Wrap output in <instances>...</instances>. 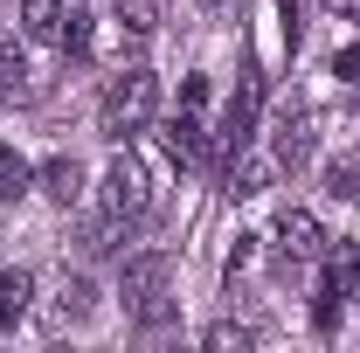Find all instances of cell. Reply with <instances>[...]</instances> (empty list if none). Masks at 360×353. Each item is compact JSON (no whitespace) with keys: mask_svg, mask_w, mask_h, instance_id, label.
Returning <instances> with one entry per match:
<instances>
[{"mask_svg":"<svg viewBox=\"0 0 360 353\" xmlns=\"http://www.w3.org/2000/svg\"><path fill=\"white\" fill-rule=\"evenodd\" d=\"M153 111H160V77H153L146 63H125V70L104 84V97H97V132L125 146V139H139L153 125Z\"/></svg>","mask_w":360,"mask_h":353,"instance_id":"obj_1","label":"cell"},{"mask_svg":"<svg viewBox=\"0 0 360 353\" xmlns=\"http://www.w3.org/2000/svg\"><path fill=\"white\" fill-rule=\"evenodd\" d=\"M257 111H264V77H257V63H243L236 97H229V111H222V132L208 139V160H215L222 174L250 153V139H257Z\"/></svg>","mask_w":360,"mask_h":353,"instance_id":"obj_2","label":"cell"},{"mask_svg":"<svg viewBox=\"0 0 360 353\" xmlns=\"http://www.w3.org/2000/svg\"><path fill=\"white\" fill-rule=\"evenodd\" d=\"M146 215H153V187H146V167L118 153V160L104 167V222L125 236V229H139Z\"/></svg>","mask_w":360,"mask_h":353,"instance_id":"obj_3","label":"cell"},{"mask_svg":"<svg viewBox=\"0 0 360 353\" xmlns=\"http://www.w3.org/2000/svg\"><path fill=\"white\" fill-rule=\"evenodd\" d=\"M201 97H208V84H201V77H187V84H180L174 118H167V153H174L180 167H208V125H201Z\"/></svg>","mask_w":360,"mask_h":353,"instance_id":"obj_4","label":"cell"},{"mask_svg":"<svg viewBox=\"0 0 360 353\" xmlns=\"http://www.w3.org/2000/svg\"><path fill=\"white\" fill-rule=\"evenodd\" d=\"M118 298H125V305H139V319H146V326H160V319H167V257H160V250L132 257V264L118 270Z\"/></svg>","mask_w":360,"mask_h":353,"instance_id":"obj_5","label":"cell"},{"mask_svg":"<svg viewBox=\"0 0 360 353\" xmlns=\"http://www.w3.org/2000/svg\"><path fill=\"white\" fill-rule=\"evenodd\" d=\"M277 257H291V264L326 257V229H319L305 208H284V215H277Z\"/></svg>","mask_w":360,"mask_h":353,"instance_id":"obj_6","label":"cell"},{"mask_svg":"<svg viewBox=\"0 0 360 353\" xmlns=\"http://www.w3.org/2000/svg\"><path fill=\"white\" fill-rule=\"evenodd\" d=\"M35 97V77H28V56L14 35H0V104H28Z\"/></svg>","mask_w":360,"mask_h":353,"instance_id":"obj_7","label":"cell"},{"mask_svg":"<svg viewBox=\"0 0 360 353\" xmlns=\"http://www.w3.org/2000/svg\"><path fill=\"white\" fill-rule=\"evenodd\" d=\"M305 160H312V118L305 111H284V125H277V167L298 174Z\"/></svg>","mask_w":360,"mask_h":353,"instance_id":"obj_8","label":"cell"},{"mask_svg":"<svg viewBox=\"0 0 360 353\" xmlns=\"http://www.w3.org/2000/svg\"><path fill=\"white\" fill-rule=\"evenodd\" d=\"M35 180H42V194H49V201H63V208H70V201H84V167H77L70 153H56V160H49Z\"/></svg>","mask_w":360,"mask_h":353,"instance_id":"obj_9","label":"cell"},{"mask_svg":"<svg viewBox=\"0 0 360 353\" xmlns=\"http://www.w3.org/2000/svg\"><path fill=\"white\" fill-rule=\"evenodd\" d=\"M326 284L340 298H360V243H333L326 250Z\"/></svg>","mask_w":360,"mask_h":353,"instance_id":"obj_10","label":"cell"},{"mask_svg":"<svg viewBox=\"0 0 360 353\" xmlns=\"http://www.w3.org/2000/svg\"><path fill=\"white\" fill-rule=\"evenodd\" d=\"M28 298H35V277L28 270H0V326L28 319Z\"/></svg>","mask_w":360,"mask_h":353,"instance_id":"obj_11","label":"cell"},{"mask_svg":"<svg viewBox=\"0 0 360 353\" xmlns=\"http://www.w3.org/2000/svg\"><path fill=\"white\" fill-rule=\"evenodd\" d=\"M63 7H70V0H21V28H28L35 42H56V35H63Z\"/></svg>","mask_w":360,"mask_h":353,"instance_id":"obj_12","label":"cell"},{"mask_svg":"<svg viewBox=\"0 0 360 353\" xmlns=\"http://www.w3.org/2000/svg\"><path fill=\"white\" fill-rule=\"evenodd\" d=\"M111 21H118V35H125V42H146V35H153V21H160V7H153V0H118V7H111Z\"/></svg>","mask_w":360,"mask_h":353,"instance_id":"obj_13","label":"cell"},{"mask_svg":"<svg viewBox=\"0 0 360 353\" xmlns=\"http://www.w3.org/2000/svg\"><path fill=\"white\" fill-rule=\"evenodd\" d=\"M90 305H97L90 277H63V305H56V319H63V326H77V319H90Z\"/></svg>","mask_w":360,"mask_h":353,"instance_id":"obj_14","label":"cell"},{"mask_svg":"<svg viewBox=\"0 0 360 353\" xmlns=\"http://www.w3.org/2000/svg\"><path fill=\"white\" fill-rule=\"evenodd\" d=\"M28 160H21V153H14V146H0V201H21V194H28Z\"/></svg>","mask_w":360,"mask_h":353,"instance_id":"obj_15","label":"cell"},{"mask_svg":"<svg viewBox=\"0 0 360 353\" xmlns=\"http://www.w3.org/2000/svg\"><path fill=\"white\" fill-rule=\"evenodd\" d=\"M56 49H63V56H84V49H90V14L77 7V0L63 7V35H56Z\"/></svg>","mask_w":360,"mask_h":353,"instance_id":"obj_16","label":"cell"},{"mask_svg":"<svg viewBox=\"0 0 360 353\" xmlns=\"http://www.w3.org/2000/svg\"><path fill=\"white\" fill-rule=\"evenodd\" d=\"M326 194H333V201H354V194H360V167H354V160H340V167L326 174Z\"/></svg>","mask_w":360,"mask_h":353,"instance_id":"obj_17","label":"cell"},{"mask_svg":"<svg viewBox=\"0 0 360 353\" xmlns=\"http://www.w3.org/2000/svg\"><path fill=\"white\" fill-rule=\"evenodd\" d=\"M250 340H257V333H250V326H208V347H250Z\"/></svg>","mask_w":360,"mask_h":353,"instance_id":"obj_18","label":"cell"},{"mask_svg":"<svg viewBox=\"0 0 360 353\" xmlns=\"http://www.w3.org/2000/svg\"><path fill=\"white\" fill-rule=\"evenodd\" d=\"M333 77H340V84H354V77H360V42H347L340 56H333Z\"/></svg>","mask_w":360,"mask_h":353,"instance_id":"obj_19","label":"cell"},{"mask_svg":"<svg viewBox=\"0 0 360 353\" xmlns=\"http://www.w3.org/2000/svg\"><path fill=\"white\" fill-rule=\"evenodd\" d=\"M326 7H340V14H360V0H326Z\"/></svg>","mask_w":360,"mask_h":353,"instance_id":"obj_20","label":"cell"},{"mask_svg":"<svg viewBox=\"0 0 360 353\" xmlns=\"http://www.w3.org/2000/svg\"><path fill=\"white\" fill-rule=\"evenodd\" d=\"M354 111H360V97H354Z\"/></svg>","mask_w":360,"mask_h":353,"instance_id":"obj_21","label":"cell"}]
</instances>
